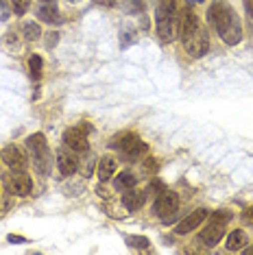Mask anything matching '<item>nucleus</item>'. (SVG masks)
Segmentation results:
<instances>
[{"instance_id": "nucleus-26", "label": "nucleus", "mask_w": 253, "mask_h": 255, "mask_svg": "<svg viewBox=\"0 0 253 255\" xmlns=\"http://www.w3.org/2000/svg\"><path fill=\"white\" fill-rule=\"evenodd\" d=\"M7 18H9V9H7V4L0 2V20H7Z\"/></svg>"}, {"instance_id": "nucleus-24", "label": "nucleus", "mask_w": 253, "mask_h": 255, "mask_svg": "<svg viewBox=\"0 0 253 255\" xmlns=\"http://www.w3.org/2000/svg\"><path fill=\"white\" fill-rule=\"evenodd\" d=\"M57 39H59V33L53 31V33H50V37H48V42H46V48H53V44L57 42Z\"/></svg>"}, {"instance_id": "nucleus-23", "label": "nucleus", "mask_w": 253, "mask_h": 255, "mask_svg": "<svg viewBox=\"0 0 253 255\" xmlns=\"http://www.w3.org/2000/svg\"><path fill=\"white\" fill-rule=\"evenodd\" d=\"M245 9H247V15H249V20L253 24V0H245Z\"/></svg>"}, {"instance_id": "nucleus-5", "label": "nucleus", "mask_w": 253, "mask_h": 255, "mask_svg": "<svg viewBox=\"0 0 253 255\" xmlns=\"http://www.w3.org/2000/svg\"><path fill=\"white\" fill-rule=\"evenodd\" d=\"M153 212L157 218H162L166 225H170L175 220L177 212H179V194L172 192V190H162L155 199V205H153Z\"/></svg>"}, {"instance_id": "nucleus-12", "label": "nucleus", "mask_w": 253, "mask_h": 255, "mask_svg": "<svg viewBox=\"0 0 253 255\" xmlns=\"http://www.w3.org/2000/svg\"><path fill=\"white\" fill-rule=\"evenodd\" d=\"M144 201H146V194L140 192V190H135V188L126 190L125 196H123V205H125L126 212H137L142 205H144Z\"/></svg>"}, {"instance_id": "nucleus-25", "label": "nucleus", "mask_w": 253, "mask_h": 255, "mask_svg": "<svg viewBox=\"0 0 253 255\" xmlns=\"http://www.w3.org/2000/svg\"><path fill=\"white\" fill-rule=\"evenodd\" d=\"M7 240L11 242V245H22V242H26V240H24V238H22V236H13V234H11V236L7 238Z\"/></svg>"}, {"instance_id": "nucleus-1", "label": "nucleus", "mask_w": 253, "mask_h": 255, "mask_svg": "<svg viewBox=\"0 0 253 255\" xmlns=\"http://www.w3.org/2000/svg\"><path fill=\"white\" fill-rule=\"evenodd\" d=\"M208 18H210V24L216 28L218 37L227 46L240 44V39H243V24H240L238 13H236L229 2L216 0L208 11Z\"/></svg>"}, {"instance_id": "nucleus-4", "label": "nucleus", "mask_w": 253, "mask_h": 255, "mask_svg": "<svg viewBox=\"0 0 253 255\" xmlns=\"http://www.w3.org/2000/svg\"><path fill=\"white\" fill-rule=\"evenodd\" d=\"M112 148L120 150V153H123V157L129 159V161H135V159L144 157L146 150H148V146L140 140V137H137V133H133V131L118 133V135L112 140Z\"/></svg>"}, {"instance_id": "nucleus-22", "label": "nucleus", "mask_w": 253, "mask_h": 255, "mask_svg": "<svg viewBox=\"0 0 253 255\" xmlns=\"http://www.w3.org/2000/svg\"><path fill=\"white\" fill-rule=\"evenodd\" d=\"M28 7H31V0H13V11L18 15H24Z\"/></svg>"}, {"instance_id": "nucleus-14", "label": "nucleus", "mask_w": 253, "mask_h": 255, "mask_svg": "<svg viewBox=\"0 0 253 255\" xmlns=\"http://www.w3.org/2000/svg\"><path fill=\"white\" fill-rule=\"evenodd\" d=\"M26 148L31 150L33 155H42L48 150V142H46L44 133H33V135L26 137Z\"/></svg>"}, {"instance_id": "nucleus-31", "label": "nucleus", "mask_w": 253, "mask_h": 255, "mask_svg": "<svg viewBox=\"0 0 253 255\" xmlns=\"http://www.w3.org/2000/svg\"><path fill=\"white\" fill-rule=\"evenodd\" d=\"M0 2H2V0H0Z\"/></svg>"}, {"instance_id": "nucleus-8", "label": "nucleus", "mask_w": 253, "mask_h": 255, "mask_svg": "<svg viewBox=\"0 0 253 255\" xmlns=\"http://www.w3.org/2000/svg\"><path fill=\"white\" fill-rule=\"evenodd\" d=\"M63 142H66V146L72 148L74 153H88L90 150L88 135H85V131L79 129V127H70V129L63 133Z\"/></svg>"}, {"instance_id": "nucleus-20", "label": "nucleus", "mask_w": 253, "mask_h": 255, "mask_svg": "<svg viewBox=\"0 0 253 255\" xmlns=\"http://www.w3.org/2000/svg\"><path fill=\"white\" fill-rule=\"evenodd\" d=\"M123 9L126 13H142L144 11V0H123Z\"/></svg>"}, {"instance_id": "nucleus-16", "label": "nucleus", "mask_w": 253, "mask_h": 255, "mask_svg": "<svg viewBox=\"0 0 253 255\" xmlns=\"http://www.w3.org/2000/svg\"><path fill=\"white\" fill-rule=\"evenodd\" d=\"M114 172H116V159L105 155V157L99 161V179L101 181H107L109 177H114Z\"/></svg>"}, {"instance_id": "nucleus-11", "label": "nucleus", "mask_w": 253, "mask_h": 255, "mask_svg": "<svg viewBox=\"0 0 253 255\" xmlns=\"http://www.w3.org/2000/svg\"><path fill=\"white\" fill-rule=\"evenodd\" d=\"M205 218H208V210H197V212H192V214H190V216L183 218L181 223L177 225V229H175V231H177V234H179V236H186V234H190V231H194V229H197V227H199L201 223H203Z\"/></svg>"}, {"instance_id": "nucleus-21", "label": "nucleus", "mask_w": 253, "mask_h": 255, "mask_svg": "<svg viewBox=\"0 0 253 255\" xmlns=\"http://www.w3.org/2000/svg\"><path fill=\"white\" fill-rule=\"evenodd\" d=\"M125 242H126L129 247H133V249H140V251L148 249V240H146L144 236H126Z\"/></svg>"}, {"instance_id": "nucleus-6", "label": "nucleus", "mask_w": 253, "mask_h": 255, "mask_svg": "<svg viewBox=\"0 0 253 255\" xmlns=\"http://www.w3.org/2000/svg\"><path fill=\"white\" fill-rule=\"evenodd\" d=\"M232 220V214L229 212H216L212 214V225L201 231V240H203L205 247H216L218 242L225 236V225Z\"/></svg>"}, {"instance_id": "nucleus-19", "label": "nucleus", "mask_w": 253, "mask_h": 255, "mask_svg": "<svg viewBox=\"0 0 253 255\" xmlns=\"http://www.w3.org/2000/svg\"><path fill=\"white\" fill-rule=\"evenodd\" d=\"M22 35H24L26 42H37L42 37V28H39L35 22H24L22 24Z\"/></svg>"}, {"instance_id": "nucleus-30", "label": "nucleus", "mask_w": 253, "mask_h": 255, "mask_svg": "<svg viewBox=\"0 0 253 255\" xmlns=\"http://www.w3.org/2000/svg\"><path fill=\"white\" fill-rule=\"evenodd\" d=\"M188 2H203V0H188Z\"/></svg>"}, {"instance_id": "nucleus-3", "label": "nucleus", "mask_w": 253, "mask_h": 255, "mask_svg": "<svg viewBox=\"0 0 253 255\" xmlns=\"http://www.w3.org/2000/svg\"><path fill=\"white\" fill-rule=\"evenodd\" d=\"M155 28L164 44L175 42L179 33V0H159L155 11Z\"/></svg>"}, {"instance_id": "nucleus-13", "label": "nucleus", "mask_w": 253, "mask_h": 255, "mask_svg": "<svg viewBox=\"0 0 253 255\" xmlns=\"http://www.w3.org/2000/svg\"><path fill=\"white\" fill-rule=\"evenodd\" d=\"M37 20L46 22V24H59L61 15H59V11H57L55 4L50 2V4H42V7L37 9Z\"/></svg>"}, {"instance_id": "nucleus-17", "label": "nucleus", "mask_w": 253, "mask_h": 255, "mask_svg": "<svg viewBox=\"0 0 253 255\" xmlns=\"http://www.w3.org/2000/svg\"><path fill=\"white\" fill-rule=\"evenodd\" d=\"M114 188L120 190V192H126V190L135 188V177L131 175L129 170H123L116 179H114Z\"/></svg>"}, {"instance_id": "nucleus-27", "label": "nucleus", "mask_w": 253, "mask_h": 255, "mask_svg": "<svg viewBox=\"0 0 253 255\" xmlns=\"http://www.w3.org/2000/svg\"><path fill=\"white\" fill-rule=\"evenodd\" d=\"M243 218H245V220H249V223H253V207H251V210H247V212L243 214Z\"/></svg>"}, {"instance_id": "nucleus-9", "label": "nucleus", "mask_w": 253, "mask_h": 255, "mask_svg": "<svg viewBox=\"0 0 253 255\" xmlns=\"http://www.w3.org/2000/svg\"><path fill=\"white\" fill-rule=\"evenodd\" d=\"M0 157H2V161L9 168H24L26 161H28L26 153L20 146H15V144H9V146H4L2 150H0Z\"/></svg>"}, {"instance_id": "nucleus-28", "label": "nucleus", "mask_w": 253, "mask_h": 255, "mask_svg": "<svg viewBox=\"0 0 253 255\" xmlns=\"http://www.w3.org/2000/svg\"><path fill=\"white\" fill-rule=\"evenodd\" d=\"M94 2H99V4H114L116 0H94Z\"/></svg>"}, {"instance_id": "nucleus-7", "label": "nucleus", "mask_w": 253, "mask_h": 255, "mask_svg": "<svg viewBox=\"0 0 253 255\" xmlns=\"http://www.w3.org/2000/svg\"><path fill=\"white\" fill-rule=\"evenodd\" d=\"M4 188L15 196H26L31 192L33 183H31V177L24 172V168H11V172L4 177Z\"/></svg>"}, {"instance_id": "nucleus-18", "label": "nucleus", "mask_w": 253, "mask_h": 255, "mask_svg": "<svg viewBox=\"0 0 253 255\" xmlns=\"http://www.w3.org/2000/svg\"><path fill=\"white\" fill-rule=\"evenodd\" d=\"M42 70H44V61L39 55H31L28 59V74H31L33 81H39L42 79Z\"/></svg>"}, {"instance_id": "nucleus-10", "label": "nucleus", "mask_w": 253, "mask_h": 255, "mask_svg": "<svg viewBox=\"0 0 253 255\" xmlns=\"http://www.w3.org/2000/svg\"><path fill=\"white\" fill-rule=\"evenodd\" d=\"M57 168H59V172H61L63 177L72 175V172L79 168L77 153H74L72 148H68V150H57Z\"/></svg>"}, {"instance_id": "nucleus-2", "label": "nucleus", "mask_w": 253, "mask_h": 255, "mask_svg": "<svg viewBox=\"0 0 253 255\" xmlns=\"http://www.w3.org/2000/svg\"><path fill=\"white\" fill-rule=\"evenodd\" d=\"M181 44L186 48V53L190 57H203L210 50V39L208 31L203 28L201 20L197 18V13H192L190 9L181 11V31H179Z\"/></svg>"}, {"instance_id": "nucleus-29", "label": "nucleus", "mask_w": 253, "mask_h": 255, "mask_svg": "<svg viewBox=\"0 0 253 255\" xmlns=\"http://www.w3.org/2000/svg\"><path fill=\"white\" fill-rule=\"evenodd\" d=\"M39 2H44V4H50V2H55V0H39Z\"/></svg>"}, {"instance_id": "nucleus-15", "label": "nucleus", "mask_w": 253, "mask_h": 255, "mask_svg": "<svg viewBox=\"0 0 253 255\" xmlns=\"http://www.w3.org/2000/svg\"><path fill=\"white\" fill-rule=\"evenodd\" d=\"M247 242H249V236H247L243 229H234L232 234L227 236V249L229 251H240V249L247 247Z\"/></svg>"}]
</instances>
